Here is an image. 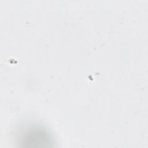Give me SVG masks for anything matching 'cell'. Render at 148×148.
<instances>
[{"instance_id": "6da1fadb", "label": "cell", "mask_w": 148, "mask_h": 148, "mask_svg": "<svg viewBox=\"0 0 148 148\" xmlns=\"http://www.w3.org/2000/svg\"><path fill=\"white\" fill-rule=\"evenodd\" d=\"M19 143L27 147H47L51 143L50 135L43 127L30 125L22 130L18 135Z\"/></svg>"}]
</instances>
